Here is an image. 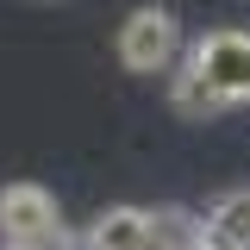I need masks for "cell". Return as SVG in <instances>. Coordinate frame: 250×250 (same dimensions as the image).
I'll return each instance as SVG.
<instances>
[{"label":"cell","instance_id":"6da1fadb","mask_svg":"<svg viewBox=\"0 0 250 250\" xmlns=\"http://www.w3.org/2000/svg\"><path fill=\"white\" fill-rule=\"evenodd\" d=\"M169 100L182 119H213L231 106H250V31H207L188 44V57L169 69Z\"/></svg>","mask_w":250,"mask_h":250},{"label":"cell","instance_id":"7a4b0ae2","mask_svg":"<svg viewBox=\"0 0 250 250\" xmlns=\"http://www.w3.org/2000/svg\"><path fill=\"white\" fill-rule=\"evenodd\" d=\"M113 50H119V62L131 75H169L188 57V38H182V19L169 6H131L119 38H113Z\"/></svg>","mask_w":250,"mask_h":250},{"label":"cell","instance_id":"3957f363","mask_svg":"<svg viewBox=\"0 0 250 250\" xmlns=\"http://www.w3.org/2000/svg\"><path fill=\"white\" fill-rule=\"evenodd\" d=\"M0 238L31 244V250H69V225H62L57 194L38 182H6L0 188Z\"/></svg>","mask_w":250,"mask_h":250},{"label":"cell","instance_id":"277c9868","mask_svg":"<svg viewBox=\"0 0 250 250\" xmlns=\"http://www.w3.org/2000/svg\"><path fill=\"white\" fill-rule=\"evenodd\" d=\"M150 225L156 213L150 207H106V213L88 225V250H150Z\"/></svg>","mask_w":250,"mask_h":250},{"label":"cell","instance_id":"5b68a950","mask_svg":"<svg viewBox=\"0 0 250 250\" xmlns=\"http://www.w3.org/2000/svg\"><path fill=\"white\" fill-rule=\"evenodd\" d=\"M207 244L225 250H250V188H231L207 207Z\"/></svg>","mask_w":250,"mask_h":250}]
</instances>
